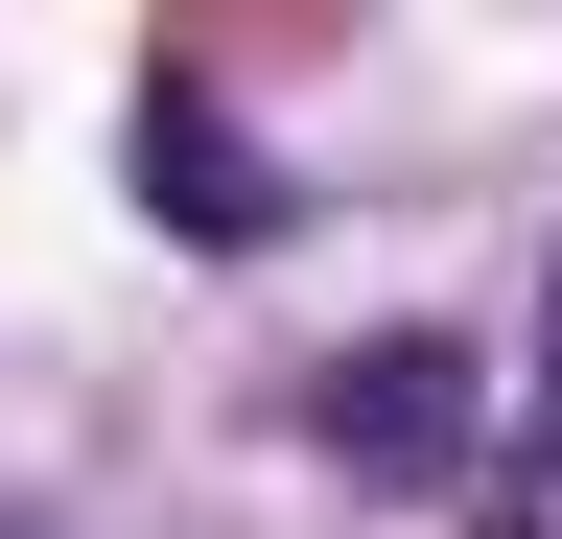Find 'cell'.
<instances>
[{"instance_id": "obj_1", "label": "cell", "mask_w": 562, "mask_h": 539, "mask_svg": "<svg viewBox=\"0 0 562 539\" xmlns=\"http://www.w3.org/2000/svg\"><path fill=\"white\" fill-rule=\"evenodd\" d=\"M469 423H492V352H469V328H375V352L305 375V446L351 469V493H446Z\"/></svg>"}, {"instance_id": "obj_2", "label": "cell", "mask_w": 562, "mask_h": 539, "mask_svg": "<svg viewBox=\"0 0 562 539\" xmlns=\"http://www.w3.org/2000/svg\"><path fill=\"white\" fill-rule=\"evenodd\" d=\"M140 212L211 235V258H258V235H281V165L211 117V71H140Z\"/></svg>"}, {"instance_id": "obj_3", "label": "cell", "mask_w": 562, "mask_h": 539, "mask_svg": "<svg viewBox=\"0 0 562 539\" xmlns=\"http://www.w3.org/2000/svg\"><path fill=\"white\" fill-rule=\"evenodd\" d=\"M492 539H562V282H539V352H516V398H492Z\"/></svg>"}]
</instances>
